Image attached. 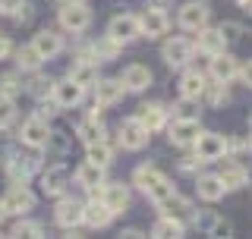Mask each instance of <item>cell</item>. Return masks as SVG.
I'll return each instance as SVG.
<instances>
[{"label":"cell","mask_w":252,"mask_h":239,"mask_svg":"<svg viewBox=\"0 0 252 239\" xmlns=\"http://www.w3.org/2000/svg\"><path fill=\"white\" fill-rule=\"evenodd\" d=\"M132 186H139L142 192L152 198V202H158V198H164L167 192H173L170 179L164 177V173L158 170L155 164H142V167H136V173H132Z\"/></svg>","instance_id":"cell-1"},{"label":"cell","mask_w":252,"mask_h":239,"mask_svg":"<svg viewBox=\"0 0 252 239\" xmlns=\"http://www.w3.org/2000/svg\"><path fill=\"white\" fill-rule=\"evenodd\" d=\"M148 139H152V132L139 123V117H126L123 123L117 126V142H120V148H126V151H142L148 145Z\"/></svg>","instance_id":"cell-2"},{"label":"cell","mask_w":252,"mask_h":239,"mask_svg":"<svg viewBox=\"0 0 252 239\" xmlns=\"http://www.w3.org/2000/svg\"><path fill=\"white\" fill-rule=\"evenodd\" d=\"M195 148V157H199L202 164H211V161H220V157H227V135L220 132H199V139L192 142Z\"/></svg>","instance_id":"cell-3"},{"label":"cell","mask_w":252,"mask_h":239,"mask_svg":"<svg viewBox=\"0 0 252 239\" xmlns=\"http://www.w3.org/2000/svg\"><path fill=\"white\" fill-rule=\"evenodd\" d=\"M192 54H195V44L189 41V38H180V35H173V38H167V41L161 44V57H164V63H167L170 69L189 66Z\"/></svg>","instance_id":"cell-4"},{"label":"cell","mask_w":252,"mask_h":239,"mask_svg":"<svg viewBox=\"0 0 252 239\" xmlns=\"http://www.w3.org/2000/svg\"><path fill=\"white\" fill-rule=\"evenodd\" d=\"M199 132H202L199 117H173V123L167 126V139H170V145H177V148H189L199 139Z\"/></svg>","instance_id":"cell-5"},{"label":"cell","mask_w":252,"mask_h":239,"mask_svg":"<svg viewBox=\"0 0 252 239\" xmlns=\"http://www.w3.org/2000/svg\"><path fill=\"white\" fill-rule=\"evenodd\" d=\"M139 35H142L139 16H132V13H120L107 22V38H114L117 44H129V41H136Z\"/></svg>","instance_id":"cell-6"},{"label":"cell","mask_w":252,"mask_h":239,"mask_svg":"<svg viewBox=\"0 0 252 239\" xmlns=\"http://www.w3.org/2000/svg\"><path fill=\"white\" fill-rule=\"evenodd\" d=\"M208 19H211V10H208L205 0H189V3H183L180 13H177L180 29H186V31H199L202 26H208Z\"/></svg>","instance_id":"cell-7"},{"label":"cell","mask_w":252,"mask_h":239,"mask_svg":"<svg viewBox=\"0 0 252 239\" xmlns=\"http://www.w3.org/2000/svg\"><path fill=\"white\" fill-rule=\"evenodd\" d=\"M92 195H98L114 214H123L129 208V186H123V182H101L98 189H92Z\"/></svg>","instance_id":"cell-8"},{"label":"cell","mask_w":252,"mask_h":239,"mask_svg":"<svg viewBox=\"0 0 252 239\" xmlns=\"http://www.w3.org/2000/svg\"><path fill=\"white\" fill-rule=\"evenodd\" d=\"M139 29L145 38H164L170 29V16L164 13V6H145L139 16Z\"/></svg>","instance_id":"cell-9"},{"label":"cell","mask_w":252,"mask_h":239,"mask_svg":"<svg viewBox=\"0 0 252 239\" xmlns=\"http://www.w3.org/2000/svg\"><path fill=\"white\" fill-rule=\"evenodd\" d=\"M3 208H6V214L26 217V214L35 208V195L29 192L26 182H13V186L6 189V195H3Z\"/></svg>","instance_id":"cell-10"},{"label":"cell","mask_w":252,"mask_h":239,"mask_svg":"<svg viewBox=\"0 0 252 239\" xmlns=\"http://www.w3.org/2000/svg\"><path fill=\"white\" fill-rule=\"evenodd\" d=\"M60 26L66 29V31H73V35H82V31L92 26V10L82 3V0H79V3H63Z\"/></svg>","instance_id":"cell-11"},{"label":"cell","mask_w":252,"mask_h":239,"mask_svg":"<svg viewBox=\"0 0 252 239\" xmlns=\"http://www.w3.org/2000/svg\"><path fill=\"white\" fill-rule=\"evenodd\" d=\"M19 139H22V145H29V148H47L51 126H47V120H44L41 114H35V117H29L26 123H22Z\"/></svg>","instance_id":"cell-12"},{"label":"cell","mask_w":252,"mask_h":239,"mask_svg":"<svg viewBox=\"0 0 252 239\" xmlns=\"http://www.w3.org/2000/svg\"><path fill=\"white\" fill-rule=\"evenodd\" d=\"M208 76L215 79V82H227L230 85L236 76H240V60L233 57V54L220 51L215 57H208Z\"/></svg>","instance_id":"cell-13"},{"label":"cell","mask_w":252,"mask_h":239,"mask_svg":"<svg viewBox=\"0 0 252 239\" xmlns=\"http://www.w3.org/2000/svg\"><path fill=\"white\" fill-rule=\"evenodd\" d=\"M51 98H54V104L63 107V110H69V107H76V104H82V98H85V89L82 85H76L73 79H60V82H54V89H51Z\"/></svg>","instance_id":"cell-14"},{"label":"cell","mask_w":252,"mask_h":239,"mask_svg":"<svg viewBox=\"0 0 252 239\" xmlns=\"http://www.w3.org/2000/svg\"><path fill=\"white\" fill-rule=\"evenodd\" d=\"M218 179L224 182V189H227V192H236V189L249 186V170H246V167H243L240 161H227V157H220Z\"/></svg>","instance_id":"cell-15"},{"label":"cell","mask_w":252,"mask_h":239,"mask_svg":"<svg viewBox=\"0 0 252 239\" xmlns=\"http://www.w3.org/2000/svg\"><path fill=\"white\" fill-rule=\"evenodd\" d=\"M152 69L148 66H142V63H129V66L123 69V76H120V82H123V89L126 94H139V91H145L148 85H152Z\"/></svg>","instance_id":"cell-16"},{"label":"cell","mask_w":252,"mask_h":239,"mask_svg":"<svg viewBox=\"0 0 252 239\" xmlns=\"http://www.w3.org/2000/svg\"><path fill=\"white\" fill-rule=\"evenodd\" d=\"M66 186H69V173H66L63 164H54V167H47V170L41 173V192L44 195L60 198L63 192H66Z\"/></svg>","instance_id":"cell-17"},{"label":"cell","mask_w":252,"mask_h":239,"mask_svg":"<svg viewBox=\"0 0 252 239\" xmlns=\"http://www.w3.org/2000/svg\"><path fill=\"white\" fill-rule=\"evenodd\" d=\"M92 89H94V104L98 107H110L117 101H123V94H126L120 79H98Z\"/></svg>","instance_id":"cell-18"},{"label":"cell","mask_w":252,"mask_h":239,"mask_svg":"<svg viewBox=\"0 0 252 239\" xmlns=\"http://www.w3.org/2000/svg\"><path fill=\"white\" fill-rule=\"evenodd\" d=\"M54 217H57V224H60L63 230L76 233V227L82 224V202H76V198H60Z\"/></svg>","instance_id":"cell-19"},{"label":"cell","mask_w":252,"mask_h":239,"mask_svg":"<svg viewBox=\"0 0 252 239\" xmlns=\"http://www.w3.org/2000/svg\"><path fill=\"white\" fill-rule=\"evenodd\" d=\"M114 217H117V214L110 211L98 195H92V202H89V205H82V224H89V227H94V230L107 227Z\"/></svg>","instance_id":"cell-20"},{"label":"cell","mask_w":252,"mask_h":239,"mask_svg":"<svg viewBox=\"0 0 252 239\" xmlns=\"http://www.w3.org/2000/svg\"><path fill=\"white\" fill-rule=\"evenodd\" d=\"M32 47L38 51V57H41V60H54L63 51V38L54 29H41L35 38H32Z\"/></svg>","instance_id":"cell-21"},{"label":"cell","mask_w":252,"mask_h":239,"mask_svg":"<svg viewBox=\"0 0 252 239\" xmlns=\"http://www.w3.org/2000/svg\"><path fill=\"white\" fill-rule=\"evenodd\" d=\"M195 51L205 54V57H215V54L227 51V38L220 35V29L202 26V29H199V38H195Z\"/></svg>","instance_id":"cell-22"},{"label":"cell","mask_w":252,"mask_h":239,"mask_svg":"<svg viewBox=\"0 0 252 239\" xmlns=\"http://www.w3.org/2000/svg\"><path fill=\"white\" fill-rule=\"evenodd\" d=\"M66 76L73 79L76 85H82V89H92V85L98 82V63L82 54V57H79L73 66H69V73H66Z\"/></svg>","instance_id":"cell-23"},{"label":"cell","mask_w":252,"mask_h":239,"mask_svg":"<svg viewBox=\"0 0 252 239\" xmlns=\"http://www.w3.org/2000/svg\"><path fill=\"white\" fill-rule=\"evenodd\" d=\"M136 117H139V123L145 126L148 132H161L164 126H167V117H170V110L164 107V104H142Z\"/></svg>","instance_id":"cell-24"},{"label":"cell","mask_w":252,"mask_h":239,"mask_svg":"<svg viewBox=\"0 0 252 239\" xmlns=\"http://www.w3.org/2000/svg\"><path fill=\"white\" fill-rule=\"evenodd\" d=\"M155 208L161 211V214H167V217H180V220L192 214V205H189L186 198L177 192V189H173V192H167L164 198H158V202H155Z\"/></svg>","instance_id":"cell-25"},{"label":"cell","mask_w":252,"mask_h":239,"mask_svg":"<svg viewBox=\"0 0 252 239\" xmlns=\"http://www.w3.org/2000/svg\"><path fill=\"white\" fill-rule=\"evenodd\" d=\"M35 170H38V161L29 157V154H13L10 161H6V173H10L13 182H29L35 177Z\"/></svg>","instance_id":"cell-26"},{"label":"cell","mask_w":252,"mask_h":239,"mask_svg":"<svg viewBox=\"0 0 252 239\" xmlns=\"http://www.w3.org/2000/svg\"><path fill=\"white\" fill-rule=\"evenodd\" d=\"M205 85H208V76H205V73H199V69H186L183 79H180V98L199 101L202 91H205Z\"/></svg>","instance_id":"cell-27"},{"label":"cell","mask_w":252,"mask_h":239,"mask_svg":"<svg viewBox=\"0 0 252 239\" xmlns=\"http://www.w3.org/2000/svg\"><path fill=\"white\" fill-rule=\"evenodd\" d=\"M195 192H199L202 202H220V198L227 195V189H224V182L218 179V173H205V177H199V182H195Z\"/></svg>","instance_id":"cell-28"},{"label":"cell","mask_w":252,"mask_h":239,"mask_svg":"<svg viewBox=\"0 0 252 239\" xmlns=\"http://www.w3.org/2000/svg\"><path fill=\"white\" fill-rule=\"evenodd\" d=\"M76 135H79L82 145H94V142L107 139V129H104V123L98 120V114H92L89 120H82V123L76 126Z\"/></svg>","instance_id":"cell-29"},{"label":"cell","mask_w":252,"mask_h":239,"mask_svg":"<svg viewBox=\"0 0 252 239\" xmlns=\"http://www.w3.org/2000/svg\"><path fill=\"white\" fill-rule=\"evenodd\" d=\"M76 182L85 189V192L98 189L101 182H104V167H98V164H92V161L79 164V170H76Z\"/></svg>","instance_id":"cell-30"},{"label":"cell","mask_w":252,"mask_h":239,"mask_svg":"<svg viewBox=\"0 0 252 239\" xmlns=\"http://www.w3.org/2000/svg\"><path fill=\"white\" fill-rule=\"evenodd\" d=\"M183 233H186V224L180 217H167V214H161L158 224L152 227V236H158V239H177Z\"/></svg>","instance_id":"cell-31"},{"label":"cell","mask_w":252,"mask_h":239,"mask_svg":"<svg viewBox=\"0 0 252 239\" xmlns=\"http://www.w3.org/2000/svg\"><path fill=\"white\" fill-rule=\"evenodd\" d=\"M85 161H92V164H98V167H107L114 164V148H110V142L107 139H101V142H94V145H85Z\"/></svg>","instance_id":"cell-32"},{"label":"cell","mask_w":252,"mask_h":239,"mask_svg":"<svg viewBox=\"0 0 252 239\" xmlns=\"http://www.w3.org/2000/svg\"><path fill=\"white\" fill-rule=\"evenodd\" d=\"M120 47H123V44H117L114 38H107V35H104L101 41H94V44H92V51L85 54V57H92L94 63H107V60H114L117 54H120Z\"/></svg>","instance_id":"cell-33"},{"label":"cell","mask_w":252,"mask_h":239,"mask_svg":"<svg viewBox=\"0 0 252 239\" xmlns=\"http://www.w3.org/2000/svg\"><path fill=\"white\" fill-rule=\"evenodd\" d=\"M202 98L208 101L211 107H220V104H227V101H230V91H227V82H215V79H211V82L205 85Z\"/></svg>","instance_id":"cell-34"},{"label":"cell","mask_w":252,"mask_h":239,"mask_svg":"<svg viewBox=\"0 0 252 239\" xmlns=\"http://www.w3.org/2000/svg\"><path fill=\"white\" fill-rule=\"evenodd\" d=\"M41 57H38V51L32 44H26V47H19V51H16V66L19 69H26V73H32V69H38L41 66Z\"/></svg>","instance_id":"cell-35"},{"label":"cell","mask_w":252,"mask_h":239,"mask_svg":"<svg viewBox=\"0 0 252 239\" xmlns=\"http://www.w3.org/2000/svg\"><path fill=\"white\" fill-rule=\"evenodd\" d=\"M51 89H54V79H47L44 73H35V76H32V82H29V94H32V98L44 101L47 94H51Z\"/></svg>","instance_id":"cell-36"},{"label":"cell","mask_w":252,"mask_h":239,"mask_svg":"<svg viewBox=\"0 0 252 239\" xmlns=\"http://www.w3.org/2000/svg\"><path fill=\"white\" fill-rule=\"evenodd\" d=\"M22 91V79L16 73H3L0 76V94H6V98H16V94Z\"/></svg>","instance_id":"cell-37"},{"label":"cell","mask_w":252,"mask_h":239,"mask_svg":"<svg viewBox=\"0 0 252 239\" xmlns=\"http://www.w3.org/2000/svg\"><path fill=\"white\" fill-rule=\"evenodd\" d=\"M16 120V101L6 98V94H0V129H6Z\"/></svg>","instance_id":"cell-38"},{"label":"cell","mask_w":252,"mask_h":239,"mask_svg":"<svg viewBox=\"0 0 252 239\" xmlns=\"http://www.w3.org/2000/svg\"><path fill=\"white\" fill-rule=\"evenodd\" d=\"M13 236H44V227L38 220H19L13 227Z\"/></svg>","instance_id":"cell-39"},{"label":"cell","mask_w":252,"mask_h":239,"mask_svg":"<svg viewBox=\"0 0 252 239\" xmlns=\"http://www.w3.org/2000/svg\"><path fill=\"white\" fill-rule=\"evenodd\" d=\"M26 0H0V13H3V16H16V19H26V16L29 13H22V10H26Z\"/></svg>","instance_id":"cell-40"},{"label":"cell","mask_w":252,"mask_h":239,"mask_svg":"<svg viewBox=\"0 0 252 239\" xmlns=\"http://www.w3.org/2000/svg\"><path fill=\"white\" fill-rule=\"evenodd\" d=\"M208 236H218V239L233 236V224H230V220H224V217H215V220H211V227H208Z\"/></svg>","instance_id":"cell-41"},{"label":"cell","mask_w":252,"mask_h":239,"mask_svg":"<svg viewBox=\"0 0 252 239\" xmlns=\"http://www.w3.org/2000/svg\"><path fill=\"white\" fill-rule=\"evenodd\" d=\"M220 35H224L227 38V44H230V41H236V38H240L243 35V26H240V22H233V19H227V22H220Z\"/></svg>","instance_id":"cell-42"},{"label":"cell","mask_w":252,"mask_h":239,"mask_svg":"<svg viewBox=\"0 0 252 239\" xmlns=\"http://www.w3.org/2000/svg\"><path fill=\"white\" fill-rule=\"evenodd\" d=\"M199 167H202L199 157H183V161H180V173H195Z\"/></svg>","instance_id":"cell-43"},{"label":"cell","mask_w":252,"mask_h":239,"mask_svg":"<svg viewBox=\"0 0 252 239\" xmlns=\"http://www.w3.org/2000/svg\"><path fill=\"white\" fill-rule=\"evenodd\" d=\"M240 79H243V85H246V89H252V60L240 66Z\"/></svg>","instance_id":"cell-44"},{"label":"cell","mask_w":252,"mask_h":239,"mask_svg":"<svg viewBox=\"0 0 252 239\" xmlns=\"http://www.w3.org/2000/svg\"><path fill=\"white\" fill-rule=\"evenodd\" d=\"M10 54H13L10 38H6V35H0V60H3V57H10Z\"/></svg>","instance_id":"cell-45"},{"label":"cell","mask_w":252,"mask_h":239,"mask_svg":"<svg viewBox=\"0 0 252 239\" xmlns=\"http://www.w3.org/2000/svg\"><path fill=\"white\" fill-rule=\"evenodd\" d=\"M120 236H126V239H139V236H145V233H142V230H123Z\"/></svg>","instance_id":"cell-46"},{"label":"cell","mask_w":252,"mask_h":239,"mask_svg":"<svg viewBox=\"0 0 252 239\" xmlns=\"http://www.w3.org/2000/svg\"><path fill=\"white\" fill-rule=\"evenodd\" d=\"M6 217V208H3V198H0V220Z\"/></svg>","instance_id":"cell-47"},{"label":"cell","mask_w":252,"mask_h":239,"mask_svg":"<svg viewBox=\"0 0 252 239\" xmlns=\"http://www.w3.org/2000/svg\"><path fill=\"white\" fill-rule=\"evenodd\" d=\"M57 3H60V6H63V3H79V0H57Z\"/></svg>","instance_id":"cell-48"},{"label":"cell","mask_w":252,"mask_h":239,"mask_svg":"<svg viewBox=\"0 0 252 239\" xmlns=\"http://www.w3.org/2000/svg\"><path fill=\"white\" fill-rule=\"evenodd\" d=\"M243 6H249V13H252V0H246V3H243Z\"/></svg>","instance_id":"cell-49"},{"label":"cell","mask_w":252,"mask_h":239,"mask_svg":"<svg viewBox=\"0 0 252 239\" xmlns=\"http://www.w3.org/2000/svg\"><path fill=\"white\" fill-rule=\"evenodd\" d=\"M161 3H164V0H158V3H155V6H161Z\"/></svg>","instance_id":"cell-50"},{"label":"cell","mask_w":252,"mask_h":239,"mask_svg":"<svg viewBox=\"0 0 252 239\" xmlns=\"http://www.w3.org/2000/svg\"><path fill=\"white\" fill-rule=\"evenodd\" d=\"M249 129H252V117H249Z\"/></svg>","instance_id":"cell-51"},{"label":"cell","mask_w":252,"mask_h":239,"mask_svg":"<svg viewBox=\"0 0 252 239\" xmlns=\"http://www.w3.org/2000/svg\"><path fill=\"white\" fill-rule=\"evenodd\" d=\"M240 3H246V0H240Z\"/></svg>","instance_id":"cell-52"}]
</instances>
